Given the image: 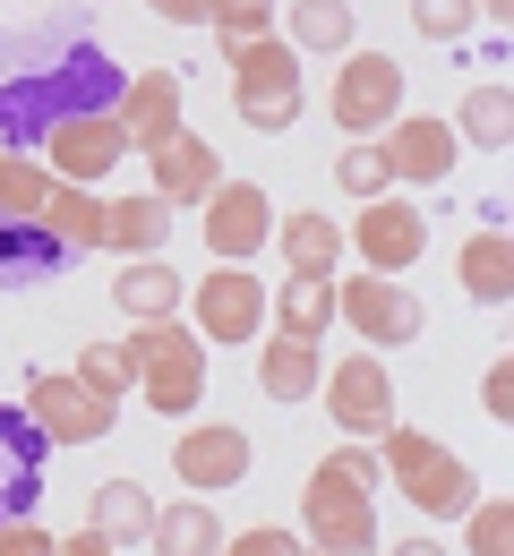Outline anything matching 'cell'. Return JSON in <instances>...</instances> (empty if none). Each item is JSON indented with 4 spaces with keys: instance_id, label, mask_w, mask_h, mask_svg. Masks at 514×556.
<instances>
[{
    "instance_id": "cell-19",
    "label": "cell",
    "mask_w": 514,
    "mask_h": 556,
    "mask_svg": "<svg viewBox=\"0 0 514 556\" xmlns=\"http://www.w3.org/2000/svg\"><path fill=\"white\" fill-rule=\"evenodd\" d=\"M454 282H463V300H480V308H506V291H514L506 223H480V231L454 249Z\"/></svg>"
},
{
    "instance_id": "cell-18",
    "label": "cell",
    "mask_w": 514,
    "mask_h": 556,
    "mask_svg": "<svg viewBox=\"0 0 514 556\" xmlns=\"http://www.w3.org/2000/svg\"><path fill=\"white\" fill-rule=\"evenodd\" d=\"M43 488V437L26 412H0V522H17Z\"/></svg>"
},
{
    "instance_id": "cell-2",
    "label": "cell",
    "mask_w": 514,
    "mask_h": 556,
    "mask_svg": "<svg viewBox=\"0 0 514 556\" xmlns=\"http://www.w3.org/2000/svg\"><path fill=\"white\" fill-rule=\"evenodd\" d=\"M121 351H129V368H138V394H147L163 419H189L198 403H206V343H198L180 317L138 326Z\"/></svg>"
},
{
    "instance_id": "cell-13",
    "label": "cell",
    "mask_w": 514,
    "mask_h": 556,
    "mask_svg": "<svg viewBox=\"0 0 514 556\" xmlns=\"http://www.w3.org/2000/svg\"><path fill=\"white\" fill-rule=\"evenodd\" d=\"M43 146H52V154H43V172H52V180H77V189H95V180L129 154V138H121V121H112V112H61V121L43 129Z\"/></svg>"
},
{
    "instance_id": "cell-34",
    "label": "cell",
    "mask_w": 514,
    "mask_h": 556,
    "mask_svg": "<svg viewBox=\"0 0 514 556\" xmlns=\"http://www.w3.org/2000/svg\"><path fill=\"white\" fill-rule=\"evenodd\" d=\"M275 9H284V0H215V17H206V26H215L223 52H231V43H258V35L275 26Z\"/></svg>"
},
{
    "instance_id": "cell-30",
    "label": "cell",
    "mask_w": 514,
    "mask_h": 556,
    "mask_svg": "<svg viewBox=\"0 0 514 556\" xmlns=\"http://www.w3.org/2000/svg\"><path fill=\"white\" fill-rule=\"evenodd\" d=\"M52 198V172L35 154H0V223H35Z\"/></svg>"
},
{
    "instance_id": "cell-24",
    "label": "cell",
    "mask_w": 514,
    "mask_h": 556,
    "mask_svg": "<svg viewBox=\"0 0 514 556\" xmlns=\"http://www.w3.org/2000/svg\"><path fill=\"white\" fill-rule=\"evenodd\" d=\"M112 300L138 317V326H154V317H180V300H189V282L172 275L163 257H121V282H112Z\"/></svg>"
},
{
    "instance_id": "cell-23",
    "label": "cell",
    "mask_w": 514,
    "mask_h": 556,
    "mask_svg": "<svg viewBox=\"0 0 514 556\" xmlns=\"http://www.w3.org/2000/svg\"><path fill=\"white\" fill-rule=\"evenodd\" d=\"M446 129H454L463 146H480V154H506V146H514V86H506V77H480Z\"/></svg>"
},
{
    "instance_id": "cell-5",
    "label": "cell",
    "mask_w": 514,
    "mask_h": 556,
    "mask_svg": "<svg viewBox=\"0 0 514 556\" xmlns=\"http://www.w3.org/2000/svg\"><path fill=\"white\" fill-rule=\"evenodd\" d=\"M403 112V70L386 61V52H343V70H335V86H326V121L343 129V138H377L386 121Z\"/></svg>"
},
{
    "instance_id": "cell-39",
    "label": "cell",
    "mask_w": 514,
    "mask_h": 556,
    "mask_svg": "<svg viewBox=\"0 0 514 556\" xmlns=\"http://www.w3.org/2000/svg\"><path fill=\"white\" fill-rule=\"evenodd\" d=\"M480 403H489V419H514V368H506V359L480 377Z\"/></svg>"
},
{
    "instance_id": "cell-41",
    "label": "cell",
    "mask_w": 514,
    "mask_h": 556,
    "mask_svg": "<svg viewBox=\"0 0 514 556\" xmlns=\"http://www.w3.org/2000/svg\"><path fill=\"white\" fill-rule=\"evenodd\" d=\"M52 556H121L103 531H70V540H52Z\"/></svg>"
},
{
    "instance_id": "cell-17",
    "label": "cell",
    "mask_w": 514,
    "mask_h": 556,
    "mask_svg": "<svg viewBox=\"0 0 514 556\" xmlns=\"http://www.w3.org/2000/svg\"><path fill=\"white\" fill-rule=\"evenodd\" d=\"M249 359H258V394H266V403H309L317 377H326L317 343H300V334H258Z\"/></svg>"
},
{
    "instance_id": "cell-42",
    "label": "cell",
    "mask_w": 514,
    "mask_h": 556,
    "mask_svg": "<svg viewBox=\"0 0 514 556\" xmlns=\"http://www.w3.org/2000/svg\"><path fill=\"white\" fill-rule=\"evenodd\" d=\"M377 556H386V548H377ZM394 556H446V548H438V540H394Z\"/></svg>"
},
{
    "instance_id": "cell-1",
    "label": "cell",
    "mask_w": 514,
    "mask_h": 556,
    "mask_svg": "<svg viewBox=\"0 0 514 556\" xmlns=\"http://www.w3.org/2000/svg\"><path fill=\"white\" fill-rule=\"evenodd\" d=\"M386 445H377V471L403 488L429 522H463L472 505H480V480H472V463L454 454V445H438L429 428H377Z\"/></svg>"
},
{
    "instance_id": "cell-38",
    "label": "cell",
    "mask_w": 514,
    "mask_h": 556,
    "mask_svg": "<svg viewBox=\"0 0 514 556\" xmlns=\"http://www.w3.org/2000/svg\"><path fill=\"white\" fill-rule=\"evenodd\" d=\"M326 463H335V471H343V480H352V488H377V480H386L368 445H343V454H326Z\"/></svg>"
},
{
    "instance_id": "cell-16",
    "label": "cell",
    "mask_w": 514,
    "mask_h": 556,
    "mask_svg": "<svg viewBox=\"0 0 514 556\" xmlns=\"http://www.w3.org/2000/svg\"><path fill=\"white\" fill-rule=\"evenodd\" d=\"M147 172H154V198L180 214V206H198V198L223 180V154L198 138V129H180V138H163V146L147 154Z\"/></svg>"
},
{
    "instance_id": "cell-21",
    "label": "cell",
    "mask_w": 514,
    "mask_h": 556,
    "mask_svg": "<svg viewBox=\"0 0 514 556\" xmlns=\"http://www.w3.org/2000/svg\"><path fill=\"white\" fill-rule=\"evenodd\" d=\"M275 249H284L292 275H335V266H343V223L326 206H300V214L275 223Z\"/></svg>"
},
{
    "instance_id": "cell-29",
    "label": "cell",
    "mask_w": 514,
    "mask_h": 556,
    "mask_svg": "<svg viewBox=\"0 0 514 556\" xmlns=\"http://www.w3.org/2000/svg\"><path fill=\"white\" fill-rule=\"evenodd\" d=\"M70 249L43 231V223H0V282H35V275H52Z\"/></svg>"
},
{
    "instance_id": "cell-26",
    "label": "cell",
    "mask_w": 514,
    "mask_h": 556,
    "mask_svg": "<svg viewBox=\"0 0 514 556\" xmlns=\"http://www.w3.org/2000/svg\"><path fill=\"white\" fill-rule=\"evenodd\" d=\"M86 531H103L112 548H138V540L154 531V496L138 480H103L95 505H86Z\"/></svg>"
},
{
    "instance_id": "cell-14",
    "label": "cell",
    "mask_w": 514,
    "mask_h": 556,
    "mask_svg": "<svg viewBox=\"0 0 514 556\" xmlns=\"http://www.w3.org/2000/svg\"><path fill=\"white\" fill-rule=\"evenodd\" d=\"M172 471H180V488H198V496L240 488L249 480V428H231V419H189V428L172 437Z\"/></svg>"
},
{
    "instance_id": "cell-6",
    "label": "cell",
    "mask_w": 514,
    "mask_h": 556,
    "mask_svg": "<svg viewBox=\"0 0 514 556\" xmlns=\"http://www.w3.org/2000/svg\"><path fill=\"white\" fill-rule=\"evenodd\" d=\"M335 317L361 334L368 351H403L421 334V300H412V282L403 275H335Z\"/></svg>"
},
{
    "instance_id": "cell-20",
    "label": "cell",
    "mask_w": 514,
    "mask_h": 556,
    "mask_svg": "<svg viewBox=\"0 0 514 556\" xmlns=\"http://www.w3.org/2000/svg\"><path fill=\"white\" fill-rule=\"evenodd\" d=\"M335 326V275H292L266 291V334H300V343H326Z\"/></svg>"
},
{
    "instance_id": "cell-8",
    "label": "cell",
    "mask_w": 514,
    "mask_h": 556,
    "mask_svg": "<svg viewBox=\"0 0 514 556\" xmlns=\"http://www.w3.org/2000/svg\"><path fill=\"white\" fill-rule=\"evenodd\" d=\"M198 231H206V249H215V266H249L266 240H275V206H266V189L258 180H215L206 198H198Z\"/></svg>"
},
{
    "instance_id": "cell-40",
    "label": "cell",
    "mask_w": 514,
    "mask_h": 556,
    "mask_svg": "<svg viewBox=\"0 0 514 556\" xmlns=\"http://www.w3.org/2000/svg\"><path fill=\"white\" fill-rule=\"evenodd\" d=\"M154 17H163V26H206L215 0H154Z\"/></svg>"
},
{
    "instance_id": "cell-7",
    "label": "cell",
    "mask_w": 514,
    "mask_h": 556,
    "mask_svg": "<svg viewBox=\"0 0 514 556\" xmlns=\"http://www.w3.org/2000/svg\"><path fill=\"white\" fill-rule=\"evenodd\" d=\"M189 334L198 343H258L266 334V282L249 266H215L206 282H189Z\"/></svg>"
},
{
    "instance_id": "cell-11",
    "label": "cell",
    "mask_w": 514,
    "mask_h": 556,
    "mask_svg": "<svg viewBox=\"0 0 514 556\" xmlns=\"http://www.w3.org/2000/svg\"><path fill=\"white\" fill-rule=\"evenodd\" d=\"M343 249H361L368 275H412L421 249H429V214L386 189V198H368V206H361V223L343 231Z\"/></svg>"
},
{
    "instance_id": "cell-15",
    "label": "cell",
    "mask_w": 514,
    "mask_h": 556,
    "mask_svg": "<svg viewBox=\"0 0 514 556\" xmlns=\"http://www.w3.org/2000/svg\"><path fill=\"white\" fill-rule=\"evenodd\" d=\"M112 121H121L129 154H154L163 138H180V129H189V121H180V77H172V70H138L129 86H121Z\"/></svg>"
},
{
    "instance_id": "cell-28",
    "label": "cell",
    "mask_w": 514,
    "mask_h": 556,
    "mask_svg": "<svg viewBox=\"0 0 514 556\" xmlns=\"http://www.w3.org/2000/svg\"><path fill=\"white\" fill-rule=\"evenodd\" d=\"M61 249H103V198L95 189H77V180H52V198H43V214H35Z\"/></svg>"
},
{
    "instance_id": "cell-3",
    "label": "cell",
    "mask_w": 514,
    "mask_h": 556,
    "mask_svg": "<svg viewBox=\"0 0 514 556\" xmlns=\"http://www.w3.org/2000/svg\"><path fill=\"white\" fill-rule=\"evenodd\" d=\"M231 61V112L249 121V129H266V138H284L300 121V52L284 43V35H258V43H231L223 52Z\"/></svg>"
},
{
    "instance_id": "cell-25",
    "label": "cell",
    "mask_w": 514,
    "mask_h": 556,
    "mask_svg": "<svg viewBox=\"0 0 514 556\" xmlns=\"http://www.w3.org/2000/svg\"><path fill=\"white\" fill-rule=\"evenodd\" d=\"M163 240H172V206H163L154 189H147V198L103 206V249H112V257H154Z\"/></svg>"
},
{
    "instance_id": "cell-9",
    "label": "cell",
    "mask_w": 514,
    "mask_h": 556,
    "mask_svg": "<svg viewBox=\"0 0 514 556\" xmlns=\"http://www.w3.org/2000/svg\"><path fill=\"white\" fill-rule=\"evenodd\" d=\"M17 412L35 419V437H43V445H95V437L121 419L103 394H86V386H77V377H61V368H35Z\"/></svg>"
},
{
    "instance_id": "cell-37",
    "label": "cell",
    "mask_w": 514,
    "mask_h": 556,
    "mask_svg": "<svg viewBox=\"0 0 514 556\" xmlns=\"http://www.w3.org/2000/svg\"><path fill=\"white\" fill-rule=\"evenodd\" d=\"M0 556H52V531L17 514V522H0Z\"/></svg>"
},
{
    "instance_id": "cell-22",
    "label": "cell",
    "mask_w": 514,
    "mask_h": 556,
    "mask_svg": "<svg viewBox=\"0 0 514 556\" xmlns=\"http://www.w3.org/2000/svg\"><path fill=\"white\" fill-rule=\"evenodd\" d=\"M154 556H223V514L206 496H180V505H154V531H147Z\"/></svg>"
},
{
    "instance_id": "cell-4",
    "label": "cell",
    "mask_w": 514,
    "mask_h": 556,
    "mask_svg": "<svg viewBox=\"0 0 514 556\" xmlns=\"http://www.w3.org/2000/svg\"><path fill=\"white\" fill-rule=\"evenodd\" d=\"M300 548L309 556H377V505L335 463H317L300 480Z\"/></svg>"
},
{
    "instance_id": "cell-35",
    "label": "cell",
    "mask_w": 514,
    "mask_h": 556,
    "mask_svg": "<svg viewBox=\"0 0 514 556\" xmlns=\"http://www.w3.org/2000/svg\"><path fill=\"white\" fill-rule=\"evenodd\" d=\"M412 26H421L429 43H463V35L480 26V9H472V0H412Z\"/></svg>"
},
{
    "instance_id": "cell-32",
    "label": "cell",
    "mask_w": 514,
    "mask_h": 556,
    "mask_svg": "<svg viewBox=\"0 0 514 556\" xmlns=\"http://www.w3.org/2000/svg\"><path fill=\"white\" fill-rule=\"evenodd\" d=\"M335 189H343V198H386V189H394V172H386V154H377V146H343V154H335Z\"/></svg>"
},
{
    "instance_id": "cell-12",
    "label": "cell",
    "mask_w": 514,
    "mask_h": 556,
    "mask_svg": "<svg viewBox=\"0 0 514 556\" xmlns=\"http://www.w3.org/2000/svg\"><path fill=\"white\" fill-rule=\"evenodd\" d=\"M377 154H386V172H394L403 189H438L446 172H454V154H463V138L446 129L438 112H394V121L377 129Z\"/></svg>"
},
{
    "instance_id": "cell-27",
    "label": "cell",
    "mask_w": 514,
    "mask_h": 556,
    "mask_svg": "<svg viewBox=\"0 0 514 556\" xmlns=\"http://www.w3.org/2000/svg\"><path fill=\"white\" fill-rule=\"evenodd\" d=\"M284 17H292V52H326V61H343L361 35L352 0H284Z\"/></svg>"
},
{
    "instance_id": "cell-36",
    "label": "cell",
    "mask_w": 514,
    "mask_h": 556,
    "mask_svg": "<svg viewBox=\"0 0 514 556\" xmlns=\"http://www.w3.org/2000/svg\"><path fill=\"white\" fill-rule=\"evenodd\" d=\"M223 556H309V548H300V531L258 522V531H223Z\"/></svg>"
},
{
    "instance_id": "cell-43",
    "label": "cell",
    "mask_w": 514,
    "mask_h": 556,
    "mask_svg": "<svg viewBox=\"0 0 514 556\" xmlns=\"http://www.w3.org/2000/svg\"><path fill=\"white\" fill-rule=\"evenodd\" d=\"M472 9H480V26H506V9H514V0H472Z\"/></svg>"
},
{
    "instance_id": "cell-31",
    "label": "cell",
    "mask_w": 514,
    "mask_h": 556,
    "mask_svg": "<svg viewBox=\"0 0 514 556\" xmlns=\"http://www.w3.org/2000/svg\"><path fill=\"white\" fill-rule=\"evenodd\" d=\"M70 377L86 386V394H103L112 412H121V394L138 386V368H129V351H121V343H86V351H77V368H70Z\"/></svg>"
},
{
    "instance_id": "cell-33",
    "label": "cell",
    "mask_w": 514,
    "mask_h": 556,
    "mask_svg": "<svg viewBox=\"0 0 514 556\" xmlns=\"http://www.w3.org/2000/svg\"><path fill=\"white\" fill-rule=\"evenodd\" d=\"M463 548H472V556H514V514H506V496H480V505L463 514Z\"/></svg>"
},
{
    "instance_id": "cell-10",
    "label": "cell",
    "mask_w": 514,
    "mask_h": 556,
    "mask_svg": "<svg viewBox=\"0 0 514 556\" xmlns=\"http://www.w3.org/2000/svg\"><path fill=\"white\" fill-rule=\"evenodd\" d=\"M317 386H326V419H335L343 437H377V428H394V377H386L377 351H343Z\"/></svg>"
}]
</instances>
